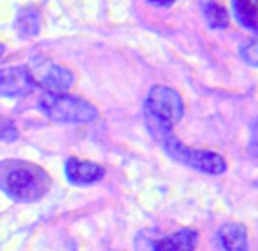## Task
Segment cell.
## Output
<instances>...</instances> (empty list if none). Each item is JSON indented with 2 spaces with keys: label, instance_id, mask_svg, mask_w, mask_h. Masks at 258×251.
Wrapping results in <instances>:
<instances>
[{
  "label": "cell",
  "instance_id": "cell-17",
  "mask_svg": "<svg viewBox=\"0 0 258 251\" xmlns=\"http://www.w3.org/2000/svg\"><path fill=\"white\" fill-rule=\"evenodd\" d=\"M4 51H6V49H4V46L0 44V56H2V54H4Z\"/></svg>",
  "mask_w": 258,
  "mask_h": 251
},
{
  "label": "cell",
  "instance_id": "cell-6",
  "mask_svg": "<svg viewBox=\"0 0 258 251\" xmlns=\"http://www.w3.org/2000/svg\"><path fill=\"white\" fill-rule=\"evenodd\" d=\"M34 81L25 65L0 71V97H23L32 92Z\"/></svg>",
  "mask_w": 258,
  "mask_h": 251
},
{
  "label": "cell",
  "instance_id": "cell-7",
  "mask_svg": "<svg viewBox=\"0 0 258 251\" xmlns=\"http://www.w3.org/2000/svg\"><path fill=\"white\" fill-rule=\"evenodd\" d=\"M65 172L71 183L74 184H92L102 179L104 169L97 163L92 162H83L78 158H69L67 165H65Z\"/></svg>",
  "mask_w": 258,
  "mask_h": 251
},
{
  "label": "cell",
  "instance_id": "cell-11",
  "mask_svg": "<svg viewBox=\"0 0 258 251\" xmlns=\"http://www.w3.org/2000/svg\"><path fill=\"white\" fill-rule=\"evenodd\" d=\"M16 28L21 37H32L39 32V16L34 9L20 11L16 18Z\"/></svg>",
  "mask_w": 258,
  "mask_h": 251
},
{
  "label": "cell",
  "instance_id": "cell-16",
  "mask_svg": "<svg viewBox=\"0 0 258 251\" xmlns=\"http://www.w3.org/2000/svg\"><path fill=\"white\" fill-rule=\"evenodd\" d=\"M151 6H158V7H169L172 6V2H150Z\"/></svg>",
  "mask_w": 258,
  "mask_h": 251
},
{
  "label": "cell",
  "instance_id": "cell-9",
  "mask_svg": "<svg viewBox=\"0 0 258 251\" xmlns=\"http://www.w3.org/2000/svg\"><path fill=\"white\" fill-rule=\"evenodd\" d=\"M225 251H248V230L241 223H225L218 230Z\"/></svg>",
  "mask_w": 258,
  "mask_h": 251
},
{
  "label": "cell",
  "instance_id": "cell-10",
  "mask_svg": "<svg viewBox=\"0 0 258 251\" xmlns=\"http://www.w3.org/2000/svg\"><path fill=\"white\" fill-rule=\"evenodd\" d=\"M232 9L237 18V21L248 30L258 34V2L249 0V2H234Z\"/></svg>",
  "mask_w": 258,
  "mask_h": 251
},
{
  "label": "cell",
  "instance_id": "cell-1",
  "mask_svg": "<svg viewBox=\"0 0 258 251\" xmlns=\"http://www.w3.org/2000/svg\"><path fill=\"white\" fill-rule=\"evenodd\" d=\"M51 188L48 172L25 160L0 162V190L20 202H35Z\"/></svg>",
  "mask_w": 258,
  "mask_h": 251
},
{
  "label": "cell",
  "instance_id": "cell-14",
  "mask_svg": "<svg viewBox=\"0 0 258 251\" xmlns=\"http://www.w3.org/2000/svg\"><path fill=\"white\" fill-rule=\"evenodd\" d=\"M18 137V130L11 119L0 116V141H14Z\"/></svg>",
  "mask_w": 258,
  "mask_h": 251
},
{
  "label": "cell",
  "instance_id": "cell-4",
  "mask_svg": "<svg viewBox=\"0 0 258 251\" xmlns=\"http://www.w3.org/2000/svg\"><path fill=\"white\" fill-rule=\"evenodd\" d=\"M155 139L160 141L162 148L169 156H172L174 160L184 163L186 167H191L195 170H201L204 174H221L227 170V162L221 155L207 150H191L186 148L181 141H177L172 136V132L169 134H160Z\"/></svg>",
  "mask_w": 258,
  "mask_h": 251
},
{
  "label": "cell",
  "instance_id": "cell-3",
  "mask_svg": "<svg viewBox=\"0 0 258 251\" xmlns=\"http://www.w3.org/2000/svg\"><path fill=\"white\" fill-rule=\"evenodd\" d=\"M41 111L49 119L58 123H90L97 118V109L81 97L65 95V93H46L39 100Z\"/></svg>",
  "mask_w": 258,
  "mask_h": 251
},
{
  "label": "cell",
  "instance_id": "cell-5",
  "mask_svg": "<svg viewBox=\"0 0 258 251\" xmlns=\"http://www.w3.org/2000/svg\"><path fill=\"white\" fill-rule=\"evenodd\" d=\"M32 76L34 85L46 90V93H63L74 85V74L61 65L54 64L49 58L35 56L32 58L30 67H27Z\"/></svg>",
  "mask_w": 258,
  "mask_h": 251
},
{
  "label": "cell",
  "instance_id": "cell-13",
  "mask_svg": "<svg viewBox=\"0 0 258 251\" xmlns=\"http://www.w3.org/2000/svg\"><path fill=\"white\" fill-rule=\"evenodd\" d=\"M241 56L244 58V61H248L253 67H258V39H251L246 41L241 46Z\"/></svg>",
  "mask_w": 258,
  "mask_h": 251
},
{
  "label": "cell",
  "instance_id": "cell-12",
  "mask_svg": "<svg viewBox=\"0 0 258 251\" xmlns=\"http://www.w3.org/2000/svg\"><path fill=\"white\" fill-rule=\"evenodd\" d=\"M204 16L211 28H227L228 25V14L223 6L214 2L204 4Z\"/></svg>",
  "mask_w": 258,
  "mask_h": 251
},
{
  "label": "cell",
  "instance_id": "cell-2",
  "mask_svg": "<svg viewBox=\"0 0 258 251\" xmlns=\"http://www.w3.org/2000/svg\"><path fill=\"white\" fill-rule=\"evenodd\" d=\"M183 114L184 104L176 90L162 85L150 90L146 99V121L155 137L160 134H169Z\"/></svg>",
  "mask_w": 258,
  "mask_h": 251
},
{
  "label": "cell",
  "instance_id": "cell-15",
  "mask_svg": "<svg viewBox=\"0 0 258 251\" xmlns=\"http://www.w3.org/2000/svg\"><path fill=\"white\" fill-rule=\"evenodd\" d=\"M249 151H251V155L258 156V119L253 121V125H251V134H249Z\"/></svg>",
  "mask_w": 258,
  "mask_h": 251
},
{
  "label": "cell",
  "instance_id": "cell-8",
  "mask_svg": "<svg viewBox=\"0 0 258 251\" xmlns=\"http://www.w3.org/2000/svg\"><path fill=\"white\" fill-rule=\"evenodd\" d=\"M199 242V232L195 228H181L167 237L160 239L155 251H194Z\"/></svg>",
  "mask_w": 258,
  "mask_h": 251
}]
</instances>
